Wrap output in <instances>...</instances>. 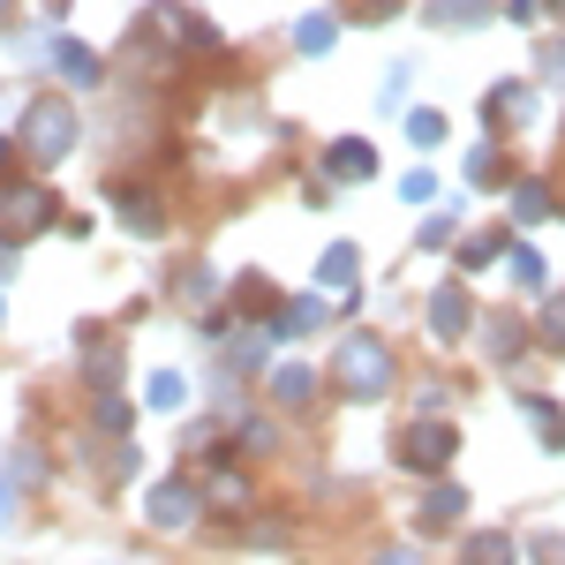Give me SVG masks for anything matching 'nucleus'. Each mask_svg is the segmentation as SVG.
<instances>
[{
    "label": "nucleus",
    "mask_w": 565,
    "mask_h": 565,
    "mask_svg": "<svg viewBox=\"0 0 565 565\" xmlns=\"http://www.w3.org/2000/svg\"><path fill=\"white\" fill-rule=\"evenodd\" d=\"M490 121H498V129H527V121H535V90L527 84H498L490 90Z\"/></svg>",
    "instance_id": "nucleus-7"
},
{
    "label": "nucleus",
    "mask_w": 565,
    "mask_h": 565,
    "mask_svg": "<svg viewBox=\"0 0 565 565\" xmlns=\"http://www.w3.org/2000/svg\"><path fill=\"white\" fill-rule=\"evenodd\" d=\"M505 15H513V23H527V15H535V0H505Z\"/></svg>",
    "instance_id": "nucleus-35"
},
{
    "label": "nucleus",
    "mask_w": 565,
    "mask_h": 565,
    "mask_svg": "<svg viewBox=\"0 0 565 565\" xmlns=\"http://www.w3.org/2000/svg\"><path fill=\"white\" fill-rule=\"evenodd\" d=\"M317 317H324V302H295V309H271V332H279V340H295V332H309Z\"/></svg>",
    "instance_id": "nucleus-18"
},
{
    "label": "nucleus",
    "mask_w": 565,
    "mask_h": 565,
    "mask_svg": "<svg viewBox=\"0 0 565 565\" xmlns=\"http://www.w3.org/2000/svg\"><path fill=\"white\" fill-rule=\"evenodd\" d=\"M324 167H332L340 181H370V174H377V151H370V143H354V136H340V143L324 151Z\"/></svg>",
    "instance_id": "nucleus-8"
},
{
    "label": "nucleus",
    "mask_w": 565,
    "mask_h": 565,
    "mask_svg": "<svg viewBox=\"0 0 565 565\" xmlns=\"http://www.w3.org/2000/svg\"><path fill=\"white\" fill-rule=\"evenodd\" d=\"M143 399H151V407H181V399H189V385H181L174 370H159V377L143 385Z\"/></svg>",
    "instance_id": "nucleus-22"
},
{
    "label": "nucleus",
    "mask_w": 565,
    "mask_h": 565,
    "mask_svg": "<svg viewBox=\"0 0 565 565\" xmlns=\"http://www.w3.org/2000/svg\"><path fill=\"white\" fill-rule=\"evenodd\" d=\"M354 271H362V257H354L348 242H332V249H324V264H317V287H332V295H354Z\"/></svg>",
    "instance_id": "nucleus-9"
},
{
    "label": "nucleus",
    "mask_w": 565,
    "mask_h": 565,
    "mask_svg": "<svg viewBox=\"0 0 565 565\" xmlns=\"http://www.w3.org/2000/svg\"><path fill=\"white\" fill-rule=\"evenodd\" d=\"M543 340H551V348H565V295H551V302H543Z\"/></svg>",
    "instance_id": "nucleus-25"
},
{
    "label": "nucleus",
    "mask_w": 565,
    "mask_h": 565,
    "mask_svg": "<svg viewBox=\"0 0 565 565\" xmlns=\"http://www.w3.org/2000/svg\"><path fill=\"white\" fill-rule=\"evenodd\" d=\"M452 226H460V218H452V212H437L430 226H423V249H445V242H452Z\"/></svg>",
    "instance_id": "nucleus-28"
},
{
    "label": "nucleus",
    "mask_w": 565,
    "mask_h": 565,
    "mask_svg": "<svg viewBox=\"0 0 565 565\" xmlns=\"http://www.w3.org/2000/svg\"><path fill=\"white\" fill-rule=\"evenodd\" d=\"M430 23L437 31H476V23H490V0H430Z\"/></svg>",
    "instance_id": "nucleus-11"
},
{
    "label": "nucleus",
    "mask_w": 565,
    "mask_h": 565,
    "mask_svg": "<svg viewBox=\"0 0 565 565\" xmlns=\"http://www.w3.org/2000/svg\"><path fill=\"white\" fill-rule=\"evenodd\" d=\"M98 430H129V399H98Z\"/></svg>",
    "instance_id": "nucleus-30"
},
{
    "label": "nucleus",
    "mask_w": 565,
    "mask_h": 565,
    "mask_svg": "<svg viewBox=\"0 0 565 565\" xmlns=\"http://www.w3.org/2000/svg\"><path fill=\"white\" fill-rule=\"evenodd\" d=\"M264 348H271V332H242V340L226 348V362H234V370H264Z\"/></svg>",
    "instance_id": "nucleus-21"
},
{
    "label": "nucleus",
    "mask_w": 565,
    "mask_h": 565,
    "mask_svg": "<svg viewBox=\"0 0 565 565\" xmlns=\"http://www.w3.org/2000/svg\"><path fill=\"white\" fill-rule=\"evenodd\" d=\"M332 39H340L332 15H302V23H295V45H302V53H332Z\"/></svg>",
    "instance_id": "nucleus-16"
},
{
    "label": "nucleus",
    "mask_w": 565,
    "mask_h": 565,
    "mask_svg": "<svg viewBox=\"0 0 565 565\" xmlns=\"http://www.w3.org/2000/svg\"><path fill=\"white\" fill-rule=\"evenodd\" d=\"M452 445H460V437H452V423H407L399 460H407V468H423V476H437V468L452 460Z\"/></svg>",
    "instance_id": "nucleus-3"
},
{
    "label": "nucleus",
    "mask_w": 565,
    "mask_h": 565,
    "mask_svg": "<svg viewBox=\"0 0 565 565\" xmlns=\"http://www.w3.org/2000/svg\"><path fill=\"white\" fill-rule=\"evenodd\" d=\"M23 143H31V159H39V167L68 159V151H76V106H68V98H39V106H31V121H23Z\"/></svg>",
    "instance_id": "nucleus-2"
},
{
    "label": "nucleus",
    "mask_w": 565,
    "mask_h": 565,
    "mask_svg": "<svg viewBox=\"0 0 565 565\" xmlns=\"http://www.w3.org/2000/svg\"><path fill=\"white\" fill-rule=\"evenodd\" d=\"M151 23H159L167 39H181V45H212V23H196V15H181L174 0H159V8H151Z\"/></svg>",
    "instance_id": "nucleus-12"
},
{
    "label": "nucleus",
    "mask_w": 565,
    "mask_h": 565,
    "mask_svg": "<svg viewBox=\"0 0 565 565\" xmlns=\"http://www.w3.org/2000/svg\"><path fill=\"white\" fill-rule=\"evenodd\" d=\"M45 218H53V196H45V189H15V196L0 204V226H8V234H31Z\"/></svg>",
    "instance_id": "nucleus-6"
},
{
    "label": "nucleus",
    "mask_w": 565,
    "mask_h": 565,
    "mask_svg": "<svg viewBox=\"0 0 565 565\" xmlns=\"http://www.w3.org/2000/svg\"><path fill=\"white\" fill-rule=\"evenodd\" d=\"M558 15H565V0H558Z\"/></svg>",
    "instance_id": "nucleus-39"
},
{
    "label": "nucleus",
    "mask_w": 565,
    "mask_h": 565,
    "mask_svg": "<svg viewBox=\"0 0 565 565\" xmlns=\"http://www.w3.org/2000/svg\"><path fill=\"white\" fill-rule=\"evenodd\" d=\"M181 295H196V302H212V295H218V279H212V271H189V279H181Z\"/></svg>",
    "instance_id": "nucleus-33"
},
{
    "label": "nucleus",
    "mask_w": 565,
    "mask_h": 565,
    "mask_svg": "<svg viewBox=\"0 0 565 565\" xmlns=\"http://www.w3.org/2000/svg\"><path fill=\"white\" fill-rule=\"evenodd\" d=\"M490 348H498V362H505V354L521 348V324H513V317H498V324H490Z\"/></svg>",
    "instance_id": "nucleus-27"
},
{
    "label": "nucleus",
    "mask_w": 565,
    "mask_h": 565,
    "mask_svg": "<svg viewBox=\"0 0 565 565\" xmlns=\"http://www.w3.org/2000/svg\"><path fill=\"white\" fill-rule=\"evenodd\" d=\"M513 279H521V287H543V257H535V249H513Z\"/></svg>",
    "instance_id": "nucleus-26"
},
{
    "label": "nucleus",
    "mask_w": 565,
    "mask_h": 565,
    "mask_svg": "<svg viewBox=\"0 0 565 565\" xmlns=\"http://www.w3.org/2000/svg\"><path fill=\"white\" fill-rule=\"evenodd\" d=\"M309 392H317V370H309V362H279V370H271V399H279V407H302Z\"/></svg>",
    "instance_id": "nucleus-10"
},
{
    "label": "nucleus",
    "mask_w": 565,
    "mask_h": 565,
    "mask_svg": "<svg viewBox=\"0 0 565 565\" xmlns=\"http://www.w3.org/2000/svg\"><path fill=\"white\" fill-rule=\"evenodd\" d=\"M53 68H61L68 84H98V53H90V45H76V39L53 45Z\"/></svg>",
    "instance_id": "nucleus-13"
},
{
    "label": "nucleus",
    "mask_w": 565,
    "mask_h": 565,
    "mask_svg": "<svg viewBox=\"0 0 565 565\" xmlns=\"http://www.w3.org/2000/svg\"><path fill=\"white\" fill-rule=\"evenodd\" d=\"M377 565H415V551H392V558H377Z\"/></svg>",
    "instance_id": "nucleus-36"
},
{
    "label": "nucleus",
    "mask_w": 565,
    "mask_h": 565,
    "mask_svg": "<svg viewBox=\"0 0 565 565\" xmlns=\"http://www.w3.org/2000/svg\"><path fill=\"white\" fill-rule=\"evenodd\" d=\"M543 84H565V39L543 45Z\"/></svg>",
    "instance_id": "nucleus-32"
},
{
    "label": "nucleus",
    "mask_w": 565,
    "mask_h": 565,
    "mask_svg": "<svg viewBox=\"0 0 565 565\" xmlns=\"http://www.w3.org/2000/svg\"><path fill=\"white\" fill-rule=\"evenodd\" d=\"M332 377H340V392H348V399H385V385H392V348L377 340V332H354L348 348L332 354Z\"/></svg>",
    "instance_id": "nucleus-1"
},
{
    "label": "nucleus",
    "mask_w": 565,
    "mask_h": 565,
    "mask_svg": "<svg viewBox=\"0 0 565 565\" xmlns=\"http://www.w3.org/2000/svg\"><path fill=\"white\" fill-rule=\"evenodd\" d=\"M407 136H415V143L430 151L437 136H445V114H430V106H423V114H407Z\"/></svg>",
    "instance_id": "nucleus-24"
},
{
    "label": "nucleus",
    "mask_w": 565,
    "mask_h": 565,
    "mask_svg": "<svg viewBox=\"0 0 565 565\" xmlns=\"http://www.w3.org/2000/svg\"><path fill=\"white\" fill-rule=\"evenodd\" d=\"M468 317H476V309H468V287H437V295H430V332H437V340H460Z\"/></svg>",
    "instance_id": "nucleus-5"
},
{
    "label": "nucleus",
    "mask_w": 565,
    "mask_h": 565,
    "mask_svg": "<svg viewBox=\"0 0 565 565\" xmlns=\"http://www.w3.org/2000/svg\"><path fill=\"white\" fill-rule=\"evenodd\" d=\"M0 15H8V0H0Z\"/></svg>",
    "instance_id": "nucleus-38"
},
{
    "label": "nucleus",
    "mask_w": 565,
    "mask_h": 565,
    "mask_svg": "<svg viewBox=\"0 0 565 565\" xmlns=\"http://www.w3.org/2000/svg\"><path fill=\"white\" fill-rule=\"evenodd\" d=\"M143 521L151 527H189L196 521V482H151V490H143Z\"/></svg>",
    "instance_id": "nucleus-4"
},
{
    "label": "nucleus",
    "mask_w": 565,
    "mask_h": 565,
    "mask_svg": "<svg viewBox=\"0 0 565 565\" xmlns=\"http://www.w3.org/2000/svg\"><path fill=\"white\" fill-rule=\"evenodd\" d=\"M15 482H23V476H15V468H8V476H0V527L15 521Z\"/></svg>",
    "instance_id": "nucleus-34"
},
{
    "label": "nucleus",
    "mask_w": 565,
    "mask_h": 565,
    "mask_svg": "<svg viewBox=\"0 0 565 565\" xmlns=\"http://www.w3.org/2000/svg\"><path fill=\"white\" fill-rule=\"evenodd\" d=\"M204 505H212V513H242V505H249V482L242 476H212V498H204Z\"/></svg>",
    "instance_id": "nucleus-19"
},
{
    "label": "nucleus",
    "mask_w": 565,
    "mask_h": 565,
    "mask_svg": "<svg viewBox=\"0 0 565 565\" xmlns=\"http://www.w3.org/2000/svg\"><path fill=\"white\" fill-rule=\"evenodd\" d=\"M468 513V490H430L423 498V527H445V521H460Z\"/></svg>",
    "instance_id": "nucleus-15"
},
{
    "label": "nucleus",
    "mask_w": 565,
    "mask_h": 565,
    "mask_svg": "<svg viewBox=\"0 0 565 565\" xmlns=\"http://www.w3.org/2000/svg\"><path fill=\"white\" fill-rule=\"evenodd\" d=\"M498 242H505V234H476V242L460 249V264H490V257H498Z\"/></svg>",
    "instance_id": "nucleus-31"
},
{
    "label": "nucleus",
    "mask_w": 565,
    "mask_h": 565,
    "mask_svg": "<svg viewBox=\"0 0 565 565\" xmlns=\"http://www.w3.org/2000/svg\"><path fill=\"white\" fill-rule=\"evenodd\" d=\"M8 167H15V151H8V143H0V174H8Z\"/></svg>",
    "instance_id": "nucleus-37"
},
{
    "label": "nucleus",
    "mask_w": 565,
    "mask_h": 565,
    "mask_svg": "<svg viewBox=\"0 0 565 565\" xmlns=\"http://www.w3.org/2000/svg\"><path fill=\"white\" fill-rule=\"evenodd\" d=\"M527 423H535V437H543L551 452L565 445V407H558V399H527Z\"/></svg>",
    "instance_id": "nucleus-14"
},
{
    "label": "nucleus",
    "mask_w": 565,
    "mask_h": 565,
    "mask_svg": "<svg viewBox=\"0 0 565 565\" xmlns=\"http://www.w3.org/2000/svg\"><path fill=\"white\" fill-rule=\"evenodd\" d=\"M513 218H551V189L543 181H521L513 189Z\"/></svg>",
    "instance_id": "nucleus-20"
},
{
    "label": "nucleus",
    "mask_w": 565,
    "mask_h": 565,
    "mask_svg": "<svg viewBox=\"0 0 565 565\" xmlns=\"http://www.w3.org/2000/svg\"><path fill=\"white\" fill-rule=\"evenodd\" d=\"M460 565H513V543H505V535H468Z\"/></svg>",
    "instance_id": "nucleus-17"
},
{
    "label": "nucleus",
    "mask_w": 565,
    "mask_h": 565,
    "mask_svg": "<svg viewBox=\"0 0 565 565\" xmlns=\"http://www.w3.org/2000/svg\"><path fill=\"white\" fill-rule=\"evenodd\" d=\"M121 212H129L136 234H159V204H151V196H121Z\"/></svg>",
    "instance_id": "nucleus-23"
},
{
    "label": "nucleus",
    "mask_w": 565,
    "mask_h": 565,
    "mask_svg": "<svg viewBox=\"0 0 565 565\" xmlns=\"http://www.w3.org/2000/svg\"><path fill=\"white\" fill-rule=\"evenodd\" d=\"M399 196H407V204H430V196H437V174H407V181H399Z\"/></svg>",
    "instance_id": "nucleus-29"
}]
</instances>
